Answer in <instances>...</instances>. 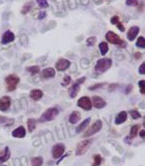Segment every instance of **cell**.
Returning a JSON list of instances; mask_svg holds the SVG:
<instances>
[{"label":"cell","mask_w":145,"mask_h":166,"mask_svg":"<svg viewBox=\"0 0 145 166\" xmlns=\"http://www.w3.org/2000/svg\"><path fill=\"white\" fill-rule=\"evenodd\" d=\"M127 119H128V113L124 110V112H121L117 115L116 119H115V123L117 125H120V124L124 123Z\"/></svg>","instance_id":"obj_19"},{"label":"cell","mask_w":145,"mask_h":166,"mask_svg":"<svg viewBox=\"0 0 145 166\" xmlns=\"http://www.w3.org/2000/svg\"><path fill=\"white\" fill-rule=\"evenodd\" d=\"M132 89V85H128V86L127 87V89H126V93L127 94H128L129 92H131V90Z\"/></svg>","instance_id":"obj_40"},{"label":"cell","mask_w":145,"mask_h":166,"mask_svg":"<svg viewBox=\"0 0 145 166\" xmlns=\"http://www.w3.org/2000/svg\"><path fill=\"white\" fill-rule=\"evenodd\" d=\"M90 121H91V118H90V117L84 119L83 122H82V123L78 126V128H77V133H81L82 131H83V130L87 127V125L89 124V122H90Z\"/></svg>","instance_id":"obj_22"},{"label":"cell","mask_w":145,"mask_h":166,"mask_svg":"<svg viewBox=\"0 0 145 166\" xmlns=\"http://www.w3.org/2000/svg\"><path fill=\"white\" fill-rule=\"evenodd\" d=\"M131 115L133 119H138L141 117V114L139 113L137 110H131Z\"/></svg>","instance_id":"obj_32"},{"label":"cell","mask_w":145,"mask_h":166,"mask_svg":"<svg viewBox=\"0 0 145 166\" xmlns=\"http://www.w3.org/2000/svg\"><path fill=\"white\" fill-rule=\"evenodd\" d=\"M32 2H29V3H26V4L24 5V7H23V9H22L21 13H22L23 15H26L27 13H29V10L32 9Z\"/></svg>","instance_id":"obj_27"},{"label":"cell","mask_w":145,"mask_h":166,"mask_svg":"<svg viewBox=\"0 0 145 166\" xmlns=\"http://www.w3.org/2000/svg\"><path fill=\"white\" fill-rule=\"evenodd\" d=\"M136 46L140 47V48H145V39L143 36L138 37L137 41H136Z\"/></svg>","instance_id":"obj_29"},{"label":"cell","mask_w":145,"mask_h":166,"mask_svg":"<svg viewBox=\"0 0 145 166\" xmlns=\"http://www.w3.org/2000/svg\"><path fill=\"white\" fill-rule=\"evenodd\" d=\"M101 129H102V121L98 119V120H96V121L91 125L90 127L88 128V130H86V133L83 134V137H84V138L90 137V136L98 133Z\"/></svg>","instance_id":"obj_6"},{"label":"cell","mask_w":145,"mask_h":166,"mask_svg":"<svg viewBox=\"0 0 145 166\" xmlns=\"http://www.w3.org/2000/svg\"><path fill=\"white\" fill-rule=\"evenodd\" d=\"M36 119H34V118H29L28 119V130H29V133H32L33 132V130L36 129Z\"/></svg>","instance_id":"obj_21"},{"label":"cell","mask_w":145,"mask_h":166,"mask_svg":"<svg viewBox=\"0 0 145 166\" xmlns=\"http://www.w3.org/2000/svg\"><path fill=\"white\" fill-rule=\"evenodd\" d=\"M78 107L83 109L84 110H90L92 108V103L89 97L84 96L78 101Z\"/></svg>","instance_id":"obj_7"},{"label":"cell","mask_w":145,"mask_h":166,"mask_svg":"<svg viewBox=\"0 0 145 166\" xmlns=\"http://www.w3.org/2000/svg\"><path fill=\"white\" fill-rule=\"evenodd\" d=\"M120 22V18L118 16H114L111 18V24H117Z\"/></svg>","instance_id":"obj_36"},{"label":"cell","mask_w":145,"mask_h":166,"mask_svg":"<svg viewBox=\"0 0 145 166\" xmlns=\"http://www.w3.org/2000/svg\"><path fill=\"white\" fill-rule=\"evenodd\" d=\"M1 166H5V165H1Z\"/></svg>","instance_id":"obj_44"},{"label":"cell","mask_w":145,"mask_h":166,"mask_svg":"<svg viewBox=\"0 0 145 166\" xmlns=\"http://www.w3.org/2000/svg\"><path fill=\"white\" fill-rule=\"evenodd\" d=\"M43 164V159L40 157L32 158V166H41Z\"/></svg>","instance_id":"obj_24"},{"label":"cell","mask_w":145,"mask_h":166,"mask_svg":"<svg viewBox=\"0 0 145 166\" xmlns=\"http://www.w3.org/2000/svg\"><path fill=\"white\" fill-rule=\"evenodd\" d=\"M134 57H135V59H139L141 57V53H136L135 55H134Z\"/></svg>","instance_id":"obj_43"},{"label":"cell","mask_w":145,"mask_h":166,"mask_svg":"<svg viewBox=\"0 0 145 166\" xmlns=\"http://www.w3.org/2000/svg\"><path fill=\"white\" fill-rule=\"evenodd\" d=\"M11 157V153H10V149L8 147H6L4 149H2L0 152V164L7 161V160Z\"/></svg>","instance_id":"obj_16"},{"label":"cell","mask_w":145,"mask_h":166,"mask_svg":"<svg viewBox=\"0 0 145 166\" xmlns=\"http://www.w3.org/2000/svg\"><path fill=\"white\" fill-rule=\"evenodd\" d=\"M99 49H100V52H101V55L102 56H105V55L107 54L108 50H109V46L107 42H101L99 44Z\"/></svg>","instance_id":"obj_23"},{"label":"cell","mask_w":145,"mask_h":166,"mask_svg":"<svg viewBox=\"0 0 145 166\" xmlns=\"http://www.w3.org/2000/svg\"><path fill=\"white\" fill-rule=\"evenodd\" d=\"M138 85H139V87H140L141 94H145V81L144 80H140V81L138 82Z\"/></svg>","instance_id":"obj_35"},{"label":"cell","mask_w":145,"mask_h":166,"mask_svg":"<svg viewBox=\"0 0 145 166\" xmlns=\"http://www.w3.org/2000/svg\"><path fill=\"white\" fill-rule=\"evenodd\" d=\"M105 37H106L108 42L112 43L114 45H117V46H120V47H126L127 46V42L120 37L117 33H115L113 31H108L106 33V35H105Z\"/></svg>","instance_id":"obj_1"},{"label":"cell","mask_w":145,"mask_h":166,"mask_svg":"<svg viewBox=\"0 0 145 166\" xmlns=\"http://www.w3.org/2000/svg\"><path fill=\"white\" fill-rule=\"evenodd\" d=\"M138 72H139V73H140V74H144V73H145V64H144V63L141 64V66L139 67V70H138Z\"/></svg>","instance_id":"obj_37"},{"label":"cell","mask_w":145,"mask_h":166,"mask_svg":"<svg viewBox=\"0 0 145 166\" xmlns=\"http://www.w3.org/2000/svg\"><path fill=\"white\" fill-rule=\"evenodd\" d=\"M55 74H56V72H55L54 68H44L41 72V78L48 79V78L54 77Z\"/></svg>","instance_id":"obj_14"},{"label":"cell","mask_w":145,"mask_h":166,"mask_svg":"<svg viewBox=\"0 0 145 166\" xmlns=\"http://www.w3.org/2000/svg\"><path fill=\"white\" fill-rule=\"evenodd\" d=\"M91 143H92L91 140H83L82 142H79L76 149V155L79 157V155H82L86 153L87 152V149H89V147H90Z\"/></svg>","instance_id":"obj_5"},{"label":"cell","mask_w":145,"mask_h":166,"mask_svg":"<svg viewBox=\"0 0 145 166\" xmlns=\"http://www.w3.org/2000/svg\"><path fill=\"white\" fill-rule=\"evenodd\" d=\"M84 80H86V77H82V78H78L76 83H74L73 86L70 89V97L71 98H76V96L78 94L79 92V87H81V84L84 82Z\"/></svg>","instance_id":"obj_8"},{"label":"cell","mask_w":145,"mask_h":166,"mask_svg":"<svg viewBox=\"0 0 145 166\" xmlns=\"http://www.w3.org/2000/svg\"><path fill=\"white\" fill-rule=\"evenodd\" d=\"M45 16H46V13H45V12H40V14H39V16H38V19L41 20V19H43V18H45Z\"/></svg>","instance_id":"obj_39"},{"label":"cell","mask_w":145,"mask_h":166,"mask_svg":"<svg viewBox=\"0 0 145 166\" xmlns=\"http://www.w3.org/2000/svg\"><path fill=\"white\" fill-rule=\"evenodd\" d=\"M43 96V92L41 91L40 89H33L29 93V97L31 99H32L33 101H38L40 100Z\"/></svg>","instance_id":"obj_18"},{"label":"cell","mask_w":145,"mask_h":166,"mask_svg":"<svg viewBox=\"0 0 145 166\" xmlns=\"http://www.w3.org/2000/svg\"><path fill=\"white\" fill-rule=\"evenodd\" d=\"M59 114V109L57 108H51L46 109L45 112L42 113V115L39 118L40 122H46V121H51L55 117Z\"/></svg>","instance_id":"obj_3"},{"label":"cell","mask_w":145,"mask_h":166,"mask_svg":"<svg viewBox=\"0 0 145 166\" xmlns=\"http://www.w3.org/2000/svg\"><path fill=\"white\" fill-rule=\"evenodd\" d=\"M102 86H104V83H101V84H96V85H94V86L89 87V90H94V89L100 88V87H102Z\"/></svg>","instance_id":"obj_38"},{"label":"cell","mask_w":145,"mask_h":166,"mask_svg":"<svg viewBox=\"0 0 145 166\" xmlns=\"http://www.w3.org/2000/svg\"><path fill=\"white\" fill-rule=\"evenodd\" d=\"M95 42H96V37H94V36H91L86 39V43L88 46H92V45L95 44Z\"/></svg>","instance_id":"obj_33"},{"label":"cell","mask_w":145,"mask_h":166,"mask_svg":"<svg viewBox=\"0 0 145 166\" xmlns=\"http://www.w3.org/2000/svg\"><path fill=\"white\" fill-rule=\"evenodd\" d=\"M72 81V78L69 76V75H66V76H64L63 78V81H62V86H68V85L71 83Z\"/></svg>","instance_id":"obj_30"},{"label":"cell","mask_w":145,"mask_h":166,"mask_svg":"<svg viewBox=\"0 0 145 166\" xmlns=\"http://www.w3.org/2000/svg\"><path fill=\"white\" fill-rule=\"evenodd\" d=\"M12 136L14 138H24L26 136V129L24 126H19L12 132Z\"/></svg>","instance_id":"obj_17"},{"label":"cell","mask_w":145,"mask_h":166,"mask_svg":"<svg viewBox=\"0 0 145 166\" xmlns=\"http://www.w3.org/2000/svg\"><path fill=\"white\" fill-rule=\"evenodd\" d=\"M138 130H139V125H133L131 128V131H129V137L131 138L136 137L138 134Z\"/></svg>","instance_id":"obj_25"},{"label":"cell","mask_w":145,"mask_h":166,"mask_svg":"<svg viewBox=\"0 0 145 166\" xmlns=\"http://www.w3.org/2000/svg\"><path fill=\"white\" fill-rule=\"evenodd\" d=\"M139 28L136 27V26H134V27H132L131 28L128 29V40H131V41H133L134 39H135V37L137 36V34L139 33Z\"/></svg>","instance_id":"obj_15"},{"label":"cell","mask_w":145,"mask_h":166,"mask_svg":"<svg viewBox=\"0 0 145 166\" xmlns=\"http://www.w3.org/2000/svg\"><path fill=\"white\" fill-rule=\"evenodd\" d=\"M5 83H6L7 91L11 92L17 88L18 84L20 83V77L16 74H10L5 78Z\"/></svg>","instance_id":"obj_2"},{"label":"cell","mask_w":145,"mask_h":166,"mask_svg":"<svg viewBox=\"0 0 145 166\" xmlns=\"http://www.w3.org/2000/svg\"><path fill=\"white\" fill-rule=\"evenodd\" d=\"M11 105V98L9 96H4L0 99V110L1 112H6L9 109Z\"/></svg>","instance_id":"obj_11"},{"label":"cell","mask_w":145,"mask_h":166,"mask_svg":"<svg viewBox=\"0 0 145 166\" xmlns=\"http://www.w3.org/2000/svg\"><path fill=\"white\" fill-rule=\"evenodd\" d=\"M112 60L108 58H103L96 63L95 65V72H105L111 68Z\"/></svg>","instance_id":"obj_4"},{"label":"cell","mask_w":145,"mask_h":166,"mask_svg":"<svg viewBox=\"0 0 145 166\" xmlns=\"http://www.w3.org/2000/svg\"><path fill=\"white\" fill-rule=\"evenodd\" d=\"M139 136H140L141 138H144L145 137V130H141V131L139 132Z\"/></svg>","instance_id":"obj_42"},{"label":"cell","mask_w":145,"mask_h":166,"mask_svg":"<svg viewBox=\"0 0 145 166\" xmlns=\"http://www.w3.org/2000/svg\"><path fill=\"white\" fill-rule=\"evenodd\" d=\"M7 120L8 119L6 117H0V124H1V123H6Z\"/></svg>","instance_id":"obj_41"},{"label":"cell","mask_w":145,"mask_h":166,"mask_svg":"<svg viewBox=\"0 0 145 166\" xmlns=\"http://www.w3.org/2000/svg\"><path fill=\"white\" fill-rule=\"evenodd\" d=\"M64 152H65V145L61 143L56 144L52 149V157L55 159L60 158L63 155Z\"/></svg>","instance_id":"obj_9"},{"label":"cell","mask_w":145,"mask_h":166,"mask_svg":"<svg viewBox=\"0 0 145 166\" xmlns=\"http://www.w3.org/2000/svg\"><path fill=\"white\" fill-rule=\"evenodd\" d=\"M27 72H29V73H32V75L38 73L40 72V68H39L38 66H32V67H29L27 68Z\"/></svg>","instance_id":"obj_26"},{"label":"cell","mask_w":145,"mask_h":166,"mask_svg":"<svg viewBox=\"0 0 145 166\" xmlns=\"http://www.w3.org/2000/svg\"><path fill=\"white\" fill-rule=\"evenodd\" d=\"M92 103H93V107L96 109H103L106 105L105 100L99 96H94L92 98Z\"/></svg>","instance_id":"obj_13"},{"label":"cell","mask_w":145,"mask_h":166,"mask_svg":"<svg viewBox=\"0 0 145 166\" xmlns=\"http://www.w3.org/2000/svg\"><path fill=\"white\" fill-rule=\"evenodd\" d=\"M70 66H71V62L67 59H60L55 64V68L59 72H64V70L68 69Z\"/></svg>","instance_id":"obj_10"},{"label":"cell","mask_w":145,"mask_h":166,"mask_svg":"<svg viewBox=\"0 0 145 166\" xmlns=\"http://www.w3.org/2000/svg\"><path fill=\"white\" fill-rule=\"evenodd\" d=\"M82 115L78 112H73L71 114H70V117H69V122L71 124H76L78 121H79V119H81Z\"/></svg>","instance_id":"obj_20"},{"label":"cell","mask_w":145,"mask_h":166,"mask_svg":"<svg viewBox=\"0 0 145 166\" xmlns=\"http://www.w3.org/2000/svg\"><path fill=\"white\" fill-rule=\"evenodd\" d=\"M38 6L40 8H47L48 7V2L47 0H36Z\"/></svg>","instance_id":"obj_31"},{"label":"cell","mask_w":145,"mask_h":166,"mask_svg":"<svg viewBox=\"0 0 145 166\" xmlns=\"http://www.w3.org/2000/svg\"><path fill=\"white\" fill-rule=\"evenodd\" d=\"M126 3H127L128 6H137L138 0H127Z\"/></svg>","instance_id":"obj_34"},{"label":"cell","mask_w":145,"mask_h":166,"mask_svg":"<svg viewBox=\"0 0 145 166\" xmlns=\"http://www.w3.org/2000/svg\"><path fill=\"white\" fill-rule=\"evenodd\" d=\"M102 162V157H100L99 154H96L94 155V159H93V163H92V166H99Z\"/></svg>","instance_id":"obj_28"},{"label":"cell","mask_w":145,"mask_h":166,"mask_svg":"<svg viewBox=\"0 0 145 166\" xmlns=\"http://www.w3.org/2000/svg\"><path fill=\"white\" fill-rule=\"evenodd\" d=\"M15 40V34L10 31H5L2 35V39H1V43L2 44H7V43H10V42H13Z\"/></svg>","instance_id":"obj_12"}]
</instances>
